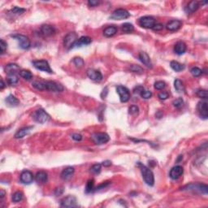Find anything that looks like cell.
<instances>
[{"label": "cell", "mask_w": 208, "mask_h": 208, "mask_svg": "<svg viewBox=\"0 0 208 208\" xmlns=\"http://www.w3.org/2000/svg\"><path fill=\"white\" fill-rule=\"evenodd\" d=\"M138 166L140 167L141 176H142V178H143L145 183L150 186H154V184H155V177H154V174H153L151 170L149 168H147L146 166L143 165V164H141V163H138Z\"/></svg>", "instance_id": "obj_1"}, {"label": "cell", "mask_w": 208, "mask_h": 208, "mask_svg": "<svg viewBox=\"0 0 208 208\" xmlns=\"http://www.w3.org/2000/svg\"><path fill=\"white\" fill-rule=\"evenodd\" d=\"M182 190H186V191H194L199 192L202 194H207L208 192V186L205 184H201V183H196V184H189L187 186H184L181 188Z\"/></svg>", "instance_id": "obj_2"}, {"label": "cell", "mask_w": 208, "mask_h": 208, "mask_svg": "<svg viewBox=\"0 0 208 208\" xmlns=\"http://www.w3.org/2000/svg\"><path fill=\"white\" fill-rule=\"evenodd\" d=\"M33 118L39 124H45L50 120V115L43 109H37L33 114Z\"/></svg>", "instance_id": "obj_3"}, {"label": "cell", "mask_w": 208, "mask_h": 208, "mask_svg": "<svg viewBox=\"0 0 208 208\" xmlns=\"http://www.w3.org/2000/svg\"><path fill=\"white\" fill-rule=\"evenodd\" d=\"M91 139L96 145H103L109 141L110 137L106 132H94L91 135Z\"/></svg>", "instance_id": "obj_4"}, {"label": "cell", "mask_w": 208, "mask_h": 208, "mask_svg": "<svg viewBox=\"0 0 208 208\" xmlns=\"http://www.w3.org/2000/svg\"><path fill=\"white\" fill-rule=\"evenodd\" d=\"M11 37L15 38V39L18 41L19 42V46L23 50H28V48L30 47L31 46V42H30V40L28 39V37L25 35H23V34H14V35H11Z\"/></svg>", "instance_id": "obj_5"}, {"label": "cell", "mask_w": 208, "mask_h": 208, "mask_svg": "<svg viewBox=\"0 0 208 208\" xmlns=\"http://www.w3.org/2000/svg\"><path fill=\"white\" fill-rule=\"evenodd\" d=\"M129 16L130 13L127 10L123 8H119L113 11L112 14L111 15V16H110V19L115 20H120L127 19Z\"/></svg>", "instance_id": "obj_6"}, {"label": "cell", "mask_w": 208, "mask_h": 208, "mask_svg": "<svg viewBox=\"0 0 208 208\" xmlns=\"http://www.w3.org/2000/svg\"><path fill=\"white\" fill-rule=\"evenodd\" d=\"M33 65L34 68H37V70L42 71V72H46L48 73H53V71L50 67L49 63L46 60L44 59H41V60H35L33 62Z\"/></svg>", "instance_id": "obj_7"}, {"label": "cell", "mask_w": 208, "mask_h": 208, "mask_svg": "<svg viewBox=\"0 0 208 208\" xmlns=\"http://www.w3.org/2000/svg\"><path fill=\"white\" fill-rule=\"evenodd\" d=\"M77 40H78V38H77V35H76V33L73 32V33L68 34L64 37V45L65 48H67L68 50L72 49Z\"/></svg>", "instance_id": "obj_8"}, {"label": "cell", "mask_w": 208, "mask_h": 208, "mask_svg": "<svg viewBox=\"0 0 208 208\" xmlns=\"http://www.w3.org/2000/svg\"><path fill=\"white\" fill-rule=\"evenodd\" d=\"M60 206L62 207L66 208H73V207H77V202H76V198L73 195H68L67 197L64 198L61 200L60 203Z\"/></svg>", "instance_id": "obj_9"}, {"label": "cell", "mask_w": 208, "mask_h": 208, "mask_svg": "<svg viewBox=\"0 0 208 208\" xmlns=\"http://www.w3.org/2000/svg\"><path fill=\"white\" fill-rule=\"evenodd\" d=\"M116 91L120 96L121 103H127L130 99L129 90H128L125 86L123 85H118L116 87Z\"/></svg>", "instance_id": "obj_10"}, {"label": "cell", "mask_w": 208, "mask_h": 208, "mask_svg": "<svg viewBox=\"0 0 208 208\" xmlns=\"http://www.w3.org/2000/svg\"><path fill=\"white\" fill-rule=\"evenodd\" d=\"M139 25L141 27L145 28H152L155 25V18L150 16L141 17L139 19Z\"/></svg>", "instance_id": "obj_11"}, {"label": "cell", "mask_w": 208, "mask_h": 208, "mask_svg": "<svg viewBox=\"0 0 208 208\" xmlns=\"http://www.w3.org/2000/svg\"><path fill=\"white\" fill-rule=\"evenodd\" d=\"M45 83L46 90H49L51 92H62L64 90V88L62 85L55 82L48 81V82H45Z\"/></svg>", "instance_id": "obj_12"}, {"label": "cell", "mask_w": 208, "mask_h": 208, "mask_svg": "<svg viewBox=\"0 0 208 208\" xmlns=\"http://www.w3.org/2000/svg\"><path fill=\"white\" fill-rule=\"evenodd\" d=\"M20 180L21 183L25 185H30L34 180V175L30 171L28 170H25L21 172L20 177Z\"/></svg>", "instance_id": "obj_13"}, {"label": "cell", "mask_w": 208, "mask_h": 208, "mask_svg": "<svg viewBox=\"0 0 208 208\" xmlns=\"http://www.w3.org/2000/svg\"><path fill=\"white\" fill-rule=\"evenodd\" d=\"M197 110L201 118L207 120L208 117V108H207V103L206 101L199 102L197 105Z\"/></svg>", "instance_id": "obj_14"}, {"label": "cell", "mask_w": 208, "mask_h": 208, "mask_svg": "<svg viewBox=\"0 0 208 208\" xmlns=\"http://www.w3.org/2000/svg\"><path fill=\"white\" fill-rule=\"evenodd\" d=\"M86 74H87L88 77L94 82H99L103 80L102 73L99 71L93 69V68H89L86 72Z\"/></svg>", "instance_id": "obj_15"}, {"label": "cell", "mask_w": 208, "mask_h": 208, "mask_svg": "<svg viewBox=\"0 0 208 208\" xmlns=\"http://www.w3.org/2000/svg\"><path fill=\"white\" fill-rule=\"evenodd\" d=\"M184 172V169L181 166H176L171 169L169 172V177L172 178V180H177L179 177L182 176Z\"/></svg>", "instance_id": "obj_16"}, {"label": "cell", "mask_w": 208, "mask_h": 208, "mask_svg": "<svg viewBox=\"0 0 208 208\" xmlns=\"http://www.w3.org/2000/svg\"><path fill=\"white\" fill-rule=\"evenodd\" d=\"M138 57H139V59H140L141 62L144 65H146L147 68H151L153 67L151 60H150V58L148 55V54L144 52V51H141L140 53H139Z\"/></svg>", "instance_id": "obj_17"}, {"label": "cell", "mask_w": 208, "mask_h": 208, "mask_svg": "<svg viewBox=\"0 0 208 208\" xmlns=\"http://www.w3.org/2000/svg\"><path fill=\"white\" fill-rule=\"evenodd\" d=\"M182 25V22L179 20H172L167 24L166 28L169 31H177Z\"/></svg>", "instance_id": "obj_18"}, {"label": "cell", "mask_w": 208, "mask_h": 208, "mask_svg": "<svg viewBox=\"0 0 208 208\" xmlns=\"http://www.w3.org/2000/svg\"><path fill=\"white\" fill-rule=\"evenodd\" d=\"M33 128H34L33 126H28V127H25V128H22L21 129L18 130V131L16 132V134H15L14 136L15 138H16V139H20V138H25V136L28 135V134L30 133L31 130L33 129Z\"/></svg>", "instance_id": "obj_19"}, {"label": "cell", "mask_w": 208, "mask_h": 208, "mask_svg": "<svg viewBox=\"0 0 208 208\" xmlns=\"http://www.w3.org/2000/svg\"><path fill=\"white\" fill-rule=\"evenodd\" d=\"M91 42H92V39H91V37H87V36L81 37L76 41V43L74 44L73 48L81 47V46H83L89 45V44H90Z\"/></svg>", "instance_id": "obj_20"}, {"label": "cell", "mask_w": 208, "mask_h": 208, "mask_svg": "<svg viewBox=\"0 0 208 208\" xmlns=\"http://www.w3.org/2000/svg\"><path fill=\"white\" fill-rule=\"evenodd\" d=\"M41 33L43 36L49 37L53 35L55 33V29L53 26L49 25H43L41 27Z\"/></svg>", "instance_id": "obj_21"}, {"label": "cell", "mask_w": 208, "mask_h": 208, "mask_svg": "<svg viewBox=\"0 0 208 208\" xmlns=\"http://www.w3.org/2000/svg\"><path fill=\"white\" fill-rule=\"evenodd\" d=\"M186 50H187L186 44L183 42H177L174 46L175 53L177 54V55H181L183 54L186 53Z\"/></svg>", "instance_id": "obj_22"}, {"label": "cell", "mask_w": 208, "mask_h": 208, "mask_svg": "<svg viewBox=\"0 0 208 208\" xmlns=\"http://www.w3.org/2000/svg\"><path fill=\"white\" fill-rule=\"evenodd\" d=\"M199 7V3L197 1H191L188 3V5L186 6L185 11L188 15L194 13V11H196Z\"/></svg>", "instance_id": "obj_23"}, {"label": "cell", "mask_w": 208, "mask_h": 208, "mask_svg": "<svg viewBox=\"0 0 208 208\" xmlns=\"http://www.w3.org/2000/svg\"><path fill=\"white\" fill-rule=\"evenodd\" d=\"M75 172V169L73 167H67L66 168H64L63 170V172H61V175L60 177L62 178L63 180H69L71 177H73V173Z\"/></svg>", "instance_id": "obj_24"}, {"label": "cell", "mask_w": 208, "mask_h": 208, "mask_svg": "<svg viewBox=\"0 0 208 208\" xmlns=\"http://www.w3.org/2000/svg\"><path fill=\"white\" fill-rule=\"evenodd\" d=\"M5 72L7 75H10V74H16L18 72L20 73V67L16 64H8L6 65Z\"/></svg>", "instance_id": "obj_25"}, {"label": "cell", "mask_w": 208, "mask_h": 208, "mask_svg": "<svg viewBox=\"0 0 208 208\" xmlns=\"http://www.w3.org/2000/svg\"><path fill=\"white\" fill-rule=\"evenodd\" d=\"M35 180L39 184H45L47 182L48 180L47 173L44 171H40V172H37L36 176H35Z\"/></svg>", "instance_id": "obj_26"}, {"label": "cell", "mask_w": 208, "mask_h": 208, "mask_svg": "<svg viewBox=\"0 0 208 208\" xmlns=\"http://www.w3.org/2000/svg\"><path fill=\"white\" fill-rule=\"evenodd\" d=\"M5 101L6 103L7 104L8 106H10V107H16L20 103L19 100L15 96L12 95V94H10L9 96H7V99H5Z\"/></svg>", "instance_id": "obj_27"}, {"label": "cell", "mask_w": 208, "mask_h": 208, "mask_svg": "<svg viewBox=\"0 0 208 208\" xmlns=\"http://www.w3.org/2000/svg\"><path fill=\"white\" fill-rule=\"evenodd\" d=\"M116 33H117V28L115 26H108L103 30L104 36L107 37L114 36Z\"/></svg>", "instance_id": "obj_28"}, {"label": "cell", "mask_w": 208, "mask_h": 208, "mask_svg": "<svg viewBox=\"0 0 208 208\" xmlns=\"http://www.w3.org/2000/svg\"><path fill=\"white\" fill-rule=\"evenodd\" d=\"M174 87L177 92H179V93H182V92L186 91V89H185V86L183 85V82L180 80H179V79L175 80Z\"/></svg>", "instance_id": "obj_29"}, {"label": "cell", "mask_w": 208, "mask_h": 208, "mask_svg": "<svg viewBox=\"0 0 208 208\" xmlns=\"http://www.w3.org/2000/svg\"><path fill=\"white\" fill-rule=\"evenodd\" d=\"M170 66L176 72H181V71L185 69V66L180 64L179 62H177V61H172L170 63Z\"/></svg>", "instance_id": "obj_30"}, {"label": "cell", "mask_w": 208, "mask_h": 208, "mask_svg": "<svg viewBox=\"0 0 208 208\" xmlns=\"http://www.w3.org/2000/svg\"><path fill=\"white\" fill-rule=\"evenodd\" d=\"M121 28H122V31L125 33V34H129V33H132L134 30V27L130 23H124V24H123L122 26H121Z\"/></svg>", "instance_id": "obj_31"}, {"label": "cell", "mask_w": 208, "mask_h": 208, "mask_svg": "<svg viewBox=\"0 0 208 208\" xmlns=\"http://www.w3.org/2000/svg\"><path fill=\"white\" fill-rule=\"evenodd\" d=\"M20 76L24 78L25 80H27V81H29L33 78V74L30 71L28 70H21L20 72Z\"/></svg>", "instance_id": "obj_32"}, {"label": "cell", "mask_w": 208, "mask_h": 208, "mask_svg": "<svg viewBox=\"0 0 208 208\" xmlns=\"http://www.w3.org/2000/svg\"><path fill=\"white\" fill-rule=\"evenodd\" d=\"M7 82H8L9 85H14L18 83L19 78L16 76V74H10V75H7Z\"/></svg>", "instance_id": "obj_33"}, {"label": "cell", "mask_w": 208, "mask_h": 208, "mask_svg": "<svg viewBox=\"0 0 208 208\" xmlns=\"http://www.w3.org/2000/svg\"><path fill=\"white\" fill-rule=\"evenodd\" d=\"M33 86H34L35 89L38 90H46V83L45 82H34L32 83Z\"/></svg>", "instance_id": "obj_34"}, {"label": "cell", "mask_w": 208, "mask_h": 208, "mask_svg": "<svg viewBox=\"0 0 208 208\" xmlns=\"http://www.w3.org/2000/svg\"><path fill=\"white\" fill-rule=\"evenodd\" d=\"M73 62L74 64L76 65V68H82L85 64L84 60H83V59H82L81 57H75V58L73 59Z\"/></svg>", "instance_id": "obj_35"}, {"label": "cell", "mask_w": 208, "mask_h": 208, "mask_svg": "<svg viewBox=\"0 0 208 208\" xmlns=\"http://www.w3.org/2000/svg\"><path fill=\"white\" fill-rule=\"evenodd\" d=\"M23 199V193L20 191H16L12 195V201L14 203H19Z\"/></svg>", "instance_id": "obj_36"}, {"label": "cell", "mask_w": 208, "mask_h": 208, "mask_svg": "<svg viewBox=\"0 0 208 208\" xmlns=\"http://www.w3.org/2000/svg\"><path fill=\"white\" fill-rule=\"evenodd\" d=\"M102 169V164L100 163H96L94 164L93 166L90 168V172L94 173V174H99L101 172Z\"/></svg>", "instance_id": "obj_37"}, {"label": "cell", "mask_w": 208, "mask_h": 208, "mask_svg": "<svg viewBox=\"0 0 208 208\" xmlns=\"http://www.w3.org/2000/svg\"><path fill=\"white\" fill-rule=\"evenodd\" d=\"M196 94L198 98L203 99H207L208 98L207 91L206 90H198L196 91Z\"/></svg>", "instance_id": "obj_38"}, {"label": "cell", "mask_w": 208, "mask_h": 208, "mask_svg": "<svg viewBox=\"0 0 208 208\" xmlns=\"http://www.w3.org/2000/svg\"><path fill=\"white\" fill-rule=\"evenodd\" d=\"M190 73H191V74L193 75V76H194V77H198V76H200L201 75H202L203 70H202V69H200L199 68H198V67H194V68H191Z\"/></svg>", "instance_id": "obj_39"}, {"label": "cell", "mask_w": 208, "mask_h": 208, "mask_svg": "<svg viewBox=\"0 0 208 208\" xmlns=\"http://www.w3.org/2000/svg\"><path fill=\"white\" fill-rule=\"evenodd\" d=\"M172 105L174 106L176 108H181L184 105V100L182 99V98H178V99H175L174 101L172 102Z\"/></svg>", "instance_id": "obj_40"}, {"label": "cell", "mask_w": 208, "mask_h": 208, "mask_svg": "<svg viewBox=\"0 0 208 208\" xmlns=\"http://www.w3.org/2000/svg\"><path fill=\"white\" fill-rule=\"evenodd\" d=\"M94 180H89L87 184H86V187H85V192L86 193H90L94 190Z\"/></svg>", "instance_id": "obj_41"}, {"label": "cell", "mask_w": 208, "mask_h": 208, "mask_svg": "<svg viewBox=\"0 0 208 208\" xmlns=\"http://www.w3.org/2000/svg\"><path fill=\"white\" fill-rule=\"evenodd\" d=\"M25 11L26 10L25 8H21V7H14L11 9L10 11H11L12 14L21 15L23 14V13H24Z\"/></svg>", "instance_id": "obj_42"}, {"label": "cell", "mask_w": 208, "mask_h": 208, "mask_svg": "<svg viewBox=\"0 0 208 208\" xmlns=\"http://www.w3.org/2000/svg\"><path fill=\"white\" fill-rule=\"evenodd\" d=\"M130 70L132 71V72H133V73H143V69H142V68H141L139 65H136V64H132L131 65V67H130Z\"/></svg>", "instance_id": "obj_43"}, {"label": "cell", "mask_w": 208, "mask_h": 208, "mask_svg": "<svg viewBox=\"0 0 208 208\" xmlns=\"http://www.w3.org/2000/svg\"><path fill=\"white\" fill-rule=\"evenodd\" d=\"M155 88L156 89V90H163L164 88H165V86H166V84H165V82H162V81H159V82H156L155 83Z\"/></svg>", "instance_id": "obj_44"}, {"label": "cell", "mask_w": 208, "mask_h": 208, "mask_svg": "<svg viewBox=\"0 0 208 208\" xmlns=\"http://www.w3.org/2000/svg\"><path fill=\"white\" fill-rule=\"evenodd\" d=\"M141 97L145 99H149L152 97V92L150 90H144L141 93Z\"/></svg>", "instance_id": "obj_45"}, {"label": "cell", "mask_w": 208, "mask_h": 208, "mask_svg": "<svg viewBox=\"0 0 208 208\" xmlns=\"http://www.w3.org/2000/svg\"><path fill=\"white\" fill-rule=\"evenodd\" d=\"M129 112L131 115H137L138 112H139V108H138V106H135V105H132L129 108Z\"/></svg>", "instance_id": "obj_46"}, {"label": "cell", "mask_w": 208, "mask_h": 208, "mask_svg": "<svg viewBox=\"0 0 208 208\" xmlns=\"http://www.w3.org/2000/svg\"><path fill=\"white\" fill-rule=\"evenodd\" d=\"M7 48V44L3 39L0 40V50H1V54H3Z\"/></svg>", "instance_id": "obj_47"}, {"label": "cell", "mask_w": 208, "mask_h": 208, "mask_svg": "<svg viewBox=\"0 0 208 208\" xmlns=\"http://www.w3.org/2000/svg\"><path fill=\"white\" fill-rule=\"evenodd\" d=\"M158 97H159V99H161V100H166L169 97V94L168 93V92H161V93L159 94Z\"/></svg>", "instance_id": "obj_48"}, {"label": "cell", "mask_w": 208, "mask_h": 208, "mask_svg": "<svg viewBox=\"0 0 208 208\" xmlns=\"http://www.w3.org/2000/svg\"><path fill=\"white\" fill-rule=\"evenodd\" d=\"M110 184H111V182L110 181H106V182L103 183V184H101V185H99L97 188L94 189L95 191H98V190H99V189H104L106 188V187H107V186H109Z\"/></svg>", "instance_id": "obj_49"}, {"label": "cell", "mask_w": 208, "mask_h": 208, "mask_svg": "<svg viewBox=\"0 0 208 208\" xmlns=\"http://www.w3.org/2000/svg\"><path fill=\"white\" fill-rule=\"evenodd\" d=\"M72 138L74 141H80L82 140V136L79 133H74L72 136Z\"/></svg>", "instance_id": "obj_50"}, {"label": "cell", "mask_w": 208, "mask_h": 208, "mask_svg": "<svg viewBox=\"0 0 208 208\" xmlns=\"http://www.w3.org/2000/svg\"><path fill=\"white\" fill-rule=\"evenodd\" d=\"M153 29L155 30V31H159V30H162L163 28V25H162V24H155V25H154V27H153Z\"/></svg>", "instance_id": "obj_51"}, {"label": "cell", "mask_w": 208, "mask_h": 208, "mask_svg": "<svg viewBox=\"0 0 208 208\" xmlns=\"http://www.w3.org/2000/svg\"><path fill=\"white\" fill-rule=\"evenodd\" d=\"M63 193H64V188H63V187H59V188H56L55 189V194L56 196H59V195H61Z\"/></svg>", "instance_id": "obj_52"}, {"label": "cell", "mask_w": 208, "mask_h": 208, "mask_svg": "<svg viewBox=\"0 0 208 208\" xmlns=\"http://www.w3.org/2000/svg\"><path fill=\"white\" fill-rule=\"evenodd\" d=\"M144 90V88L142 87V86H141V85H138V86H137V87L133 90V91H134V94H141V93Z\"/></svg>", "instance_id": "obj_53"}, {"label": "cell", "mask_w": 208, "mask_h": 208, "mask_svg": "<svg viewBox=\"0 0 208 208\" xmlns=\"http://www.w3.org/2000/svg\"><path fill=\"white\" fill-rule=\"evenodd\" d=\"M99 1H95V0H90L89 2H88V4L90 6V7H96V6H98L99 4Z\"/></svg>", "instance_id": "obj_54"}, {"label": "cell", "mask_w": 208, "mask_h": 208, "mask_svg": "<svg viewBox=\"0 0 208 208\" xmlns=\"http://www.w3.org/2000/svg\"><path fill=\"white\" fill-rule=\"evenodd\" d=\"M102 165L104 167H110L111 165V162L110 160H106V161H104V162H103Z\"/></svg>", "instance_id": "obj_55"}, {"label": "cell", "mask_w": 208, "mask_h": 208, "mask_svg": "<svg viewBox=\"0 0 208 208\" xmlns=\"http://www.w3.org/2000/svg\"><path fill=\"white\" fill-rule=\"evenodd\" d=\"M5 194H6L5 191L2 189V190L0 191V198H4V196H5Z\"/></svg>", "instance_id": "obj_56"}, {"label": "cell", "mask_w": 208, "mask_h": 208, "mask_svg": "<svg viewBox=\"0 0 208 208\" xmlns=\"http://www.w3.org/2000/svg\"><path fill=\"white\" fill-rule=\"evenodd\" d=\"M4 87H5V83H4V82H3V79H1V85H0V88L3 90Z\"/></svg>", "instance_id": "obj_57"}]
</instances>
